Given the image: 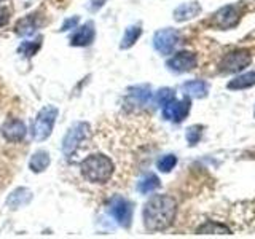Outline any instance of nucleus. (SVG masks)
<instances>
[{
    "label": "nucleus",
    "mask_w": 255,
    "mask_h": 239,
    "mask_svg": "<svg viewBox=\"0 0 255 239\" xmlns=\"http://www.w3.org/2000/svg\"><path fill=\"white\" fill-rule=\"evenodd\" d=\"M159 185H161V182H159V179L156 177L155 174H145L143 177L137 182V190L140 191L142 195H148L151 193V191H155L159 188Z\"/></svg>",
    "instance_id": "nucleus-20"
},
{
    "label": "nucleus",
    "mask_w": 255,
    "mask_h": 239,
    "mask_svg": "<svg viewBox=\"0 0 255 239\" xmlns=\"http://www.w3.org/2000/svg\"><path fill=\"white\" fill-rule=\"evenodd\" d=\"M37 18H38V16H35V14H27L26 18L19 19L18 24H16V34L22 35V37H27V35L35 34L37 27L40 26Z\"/></svg>",
    "instance_id": "nucleus-18"
},
{
    "label": "nucleus",
    "mask_w": 255,
    "mask_h": 239,
    "mask_svg": "<svg viewBox=\"0 0 255 239\" xmlns=\"http://www.w3.org/2000/svg\"><path fill=\"white\" fill-rule=\"evenodd\" d=\"M80 174L82 177L93 185H102L110 182L115 174V163L110 156L101 151L90 153L80 161Z\"/></svg>",
    "instance_id": "nucleus-2"
},
{
    "label": "nucleus",
    "mask_w": 255,
    "mask_h": 239,
    "mask_svg": "<svg viewBox=\"0 0 255 239\" xmlns=\"http://www.w3.org/2000/svg\"><path fill=\"white\" fill-rule=\"evenodd\" d=\"M254 117H255V109H254Z\"/></svg>",
    "instance_id": "nucleus-30"
},
{
    "label": "nucleus",
    "mask_w": 255,
    "mask_h": 239,
    "mask_svg": "<svg viewBox=\"0 0 255 239\" xmlns=\"http://www.w3.org/2000/svg\"><path fill=\"white\" fill-rule=\"evenodd\" d=\"M198 235H231V230L227 225H222L217 222H206L204 225H201L196 230Z\"/></svg>",
    "instance_id": "nucleus-21"
},
{
    "label": "nucleus",
    "mask_w": 255,
    "mask_h": 239,
    "mask_svg": "<svg viewBox=\"0 0 255 239\" xmlns=\"http://www.w3.org/2000/svg\"><path fill=\"white\" fill-rule=\"evenodd\" d=\"M90 137V124L78 121L67 131L66 137L62 140V151L66 156H74L77 151L85 145Z\"/></svg>",
    "instance_id": "nucleus-4"
},
{
    "label": "nucleus",
    "mask_w": 255,
    "mask_h": 239,
    "mask_svg": "<svg viewBox=\"0 0 255 239\" xmlns=\"http://www.w3.org/2000/svg\"><path fill=\"white\" fill-rule=\"evenodd\" d=\"M185 137H187L188 145H191V147L196 145V143L203 137V126H199V124L190 126L187 129V132H185Z\"/></svg>",
    "instance_id": "nucleus-25"
},
{
    "label": "nucleus",
    "mask_w": 255,
    "mask_h": 239,
    "mask_svg": "<svg viewBox=\"0 0 255 239\" xmlns=\"http://www.w3.org/2000/svg\"><path fill=\"white\" fill-rule=\"evenodd\" d=\"M8 19H10V10L5 8V6H0V26L6 24Z\"/></svg>",
    "instance_id": "nucleus-28"
},
{
    "label": "nucleus",
    "mask_w": 255,
    "mask_h": 239,
    "mask_svg": "<svg viewBox=\"0 0 255 239\" xmlns=\"http://www.w3.org/2000/svg\"><path fill=\"white\" fill-rule=\"evenodd\" d=\"M254 85H255V72H247V74H243V75H239L233 80H230V82L227 83V88L228 90L238 91V90L251 88Z\"/></svg>",
    "instance_id": "nucleus-19"
},
{
    "label": "nucleus",
    "mask_w": 255,
    "mask_h": 239,
    "mask_svg": "<svg viewBox=\"0 0 255 239\" xmlns=\"http://www.w3.org/2000/svg\"><path fill=\"white\" fill-rule=\"evenodd\" d=\"M32 198H34V195H32V191L29 188H16L14 191H11L10 196L6 198V206L10 207L11 211H16L19 209V207H24L27 206Z\"/></svg>",
    "instance_id": "nucleus-13"
},
{
    "label": "nucleus",
    "mask_w": 255,
    "mask_h": 239,
    "mask_svg": "<svg viewBox=\"0 0 255 239\" xmlns=\"http://www.w3.org/2000/svg\"><path fill=\"white\" fill-rule=\"evenodd\" d=\"M175 164H177V156L169 153V155H164V156H161L158 159L156 167L161 172H171L175 167Z\"/></svg>",
    "instance_id": "nucleus-24"
},
{
    "label": "nucleus",
    "mask_w": 255,
    "mask_h": 239,
    "mask_svg": "<svg viewBox=\"0 0 255 239\" xmlns=\"http://www.w3.org/2000/svg\"><path fill=\"white\" fill-rule=\"evenodd\" d=\"M175 214H177V201L169 195H155L143 206V227L151 233L164 231L169 228Z\"/></svg>",
    "instance_id": "nucleus-1"
},
{
    "label": "nucleus",
    "mask_w": 255,
    "mask_h": 239,
    "mask_svg": "<svg viewBox=\"0 0 255 239\" xmlns=\"http://www.w3.org/2000/svg\"><path fill=\"white\" fill-rule=\"evenodd\" d=\"M128 96L132 101V104L137 106H147L151 99V90L148 85H137L128 90Z\"/></svg>",
    "instance_id": "nucleus-16"
},
{
    "label": "nucleus",
    "mask_w": 255,
    "mask_h": 239,
    "mask_svg": "<svg viewBox=\"0 0 255 239\" xmlns=\"http://www.w3.org/2000/svg\"><path fill=\"white\" fill-rule=\"evenodd\" d=\"M40 46H42V37H37L35 40V43L34 42H24L21 43V46L18 48V51L24 56H27V58H32L38 50H40Z\"/></svg>",
    "instance_id": "nucleus-23"
},
{
    "label": "nucleus",
    "mask_w": 255,
    "mask_h": 239,
    "mask_svg": "<svg viewBox=\"0 0 255 239\" xmlns=\"http://www.w3.org/2000/svg\"><path fill=\"white\" fill-rule=\"evenodd\" d=\"M107 0H91V10L93 11H98V10H101V8L104 6V3H106Z\"/></svg>",
    "instance_id": "nucleus-29"
},
{
    "label": "nucleus",
    "mask_w": 255,
    "mask_h": 239,
    "mask_svg": "<svg viewBox=\"0 0 255 239\" xmlns=\"http://www.w3.org/2000/svg\"><path fill=\"white\" fill-rule=\"evenodd\" d=\"M58 114H59V110L54 106H46L40 110L30 126L32 139L37 142H43L50 137L53 132L54 123H56V118H58Z\"/></svg>",
    "instance_id": "nucleus-3"
},
{
    "label": "nucleus",
    "mask_w": 255,
    "mask_h": 239,
    "mask_svg": "<svg viewBox=\"0 0 255 239\" xmlns=\"http://www.w3.org/2000/svg\"><path fill=\"white\" fill-rule=\"evenodd\" d=\"M198 59L196 54L191 51H179L175 53L172 58L167 59L166 67L169 69L174 74H185V72H190L196 67Z\"/></svg>",
    "instance_id": "nucleus-10"
},
{
    "label": "nucleus",
    "mask_w": 255,
    "mask_h": 239,
    "mask_svg": "<svg viewBox=\"0 0 255 239\" xmlns=\"http://www.w3.org/2000/svg\"><path fill=\"white\" fill-rule=\"evenodd\" d=\"M243 18L241 5H225L214 14V26L222 30L236 27Z\"/></svg>",
    "instance_id": "nucleus-6"
},
{
    "label": "nucleus",
    "mask_w": 255,
    "mask_h": 239,
    "mask_svg": "<svg viewBox=\"0 0 255 239\" xmlns=\"http://www.w3.org/2000/svg\"><path fill=\"white\" fill-rule=\"evenodd\" d=\"M78 21H80L78 16H74V18L66 19V21H64V24H62V27H61V32H66L69 29H74L77 24H78Z\"/></svg>",
    "instance_id": "nucleus-27"
},
{
    "label": "nucleus",
    "mask_w": 255,
    "mask_h": 239,
    "mask_svg": "<svg viewBox=\"0 0 255 239\" xmlns=\"http://www.w3.org/2000/svg\"><path fill=\"white\" fill-rule=\"evenodd\" d=\"M183 93L190 98H195V99H203L207 96V91H209V86H207L206 82L203 80H191V82L183 83L182 86Z\"/></svg>",
    "instance_id": "nucleus-15"
},
{
    "label": "nucleus",
    "mask_w": 255,
    "mask_h": 239,
    "mask_svg": "<svg viewBox=\"0 0 255 239\" xmlns=\"http://www.w3.org/2000/svg\"><path fill=\"white\" fill-rule=\"evenodd\" d=\"M179 40H180L179 30L171 29V27L161 29V30H158L153 37V46L159 54L166 56V54H171L174 51V48L177 46Z\"/></svg>",
    "instance_id": "nucleus-8"
},
{
    "label": "nucleus",
    "mask_w": 255,
    "mask_h": 239,
    "mask_svg": "<svg viewBox=\"0 0 255 239\" xmlns=\"http://www.w3.org/2000/svg\"><path fill=\"white\" fill-rule=\"evenodd\" d=\"M96 32L93 22H86L85 26L78 27L75 34L70 37V46H90L94 42Z\"/></svg>",
    "instance_id": "nucleus-12"
},
{
    "label": "nucleus",
    "mask_w": 255,
    "mask_h": 239,
    "mask_svg": "<svg viewBox=\"0 0 255 239\" xmlns=\"http://www.w3.org/2000/svg\"><path fill=\"white\" fill-rule=\"evenodd\" d=\"M174 98H175L174 90H171V88H161V90L156 93L155 101H156L158 106H166V104L169 101H172Z\"/></svg>",
    "instance_id": "nucleus-26"
},
{
    "label": "nucleus",
    "mask_w": 255,
    "mask_h": 239,
    "mask_svg": "<svg viewBox=\"0 0 255 239\" xmlns=\"http://www.w3.org/2000/svg\"><path fill=\"white\" fill-rule=\"evenodd\" d=\"M51 159H50V153L45 150H37L34 155L30 156V161H29V167L32 172L40 174L43 172L48 166H50Z\"/></svg>",
    "instance_id": "nucleus-17"
},
{
    "label": "nucleus",
    "mask_w": 255,
    "mask_h": 239,
    "mask_svg": "<svg viewBox=\"0 0 255 239\" xmlns=\"http://www.w3.org/2000/svg\"><path fill=\"white\" fill-rule=\"evenodd\" d=\"M190 109H191V102L188 98H183L180 101L177 99H172L163 106V117L167 121H172V123H182L190 114Z\"/></svg>",
    "instance_id": "nucleus-9"
},
{
    "label": "nucleus",
    "mask_w": 255,
    "mask_h": 239,
    "mask_svg": "<svg viewBox=\"0 0 255 239\" xmlns=\"http://www.w3.org/2000/svg\"><path fill=\"white\" fill-rule=\"evenodd\" d=\"M110 215L117 220V223L123 228H129L132 223V203L125 196H114L109 204Z\"/></svg>",
    "instance_id": "nucleus-5"
},
{
    "label": "nucleus",
    "mask_w": 255,
    "mask_h": 239,
    "mask_svg": "<svg viewBox=\"0 0 255 239\" xmlns=\"http://www.w3.org/2000/svg\"><path fill=\"white\" fill-rule=\"evenodd\" d=\"M26 132H27L26 124L18 118L6 120L2 126V134L8 142H21L26 137Z\"/></svg>",
    "instance_id": "nucleus-11"
},
{
    "label": "nucleus",
    "mask_w": 255,
    "mask_h": 239,
    "mask_svg": "<svg viewBox=\"0 0 255 239\" xmlns=\"http://www.w3.org/2000/svg\"><path fill=\"white\" fill-rule=\"evenodd\" d=\"M199 13H201V5L198 2L182 3L174 10V19L177 22H185V21L196 18Z\"/></svg>",
    "instance_id": "nucleus-14"
},
{
    "label": "nucleus",
    "mask_w": 255,
    "mask_h": 239,
    "mask_svg": "<svg viewBox=\"0 0 255 239\" xmlns=\"http://www.w3.org/2000/svg\"><path fill=\"white\" fill-rule=\"evenodd\" d=\"M140 35H142V27L140 26H129L126 29L125 35L122 38L120 48H122V50H129V48L134 46V43L140 38Z\"/></svg>",
    "instance_id": "nucleus-22"
},
{
    "label": "nucleus",
    "mask_w": 255,
    "mask_h": 239,
    "mask_svg": "<svg viewBox=\"0 0 255 239\" xmlns=\"http://www.w3.org/2000/svg\"><path fill=\"white\" fill-rule=\"evenodd\" d=\"M252 62V54L247 50H236L223 56L220 62V69L225 74H236L246 67H249Z\"/></svg>",
    "instance_id": "nucleus-7"
}]
</instances>
